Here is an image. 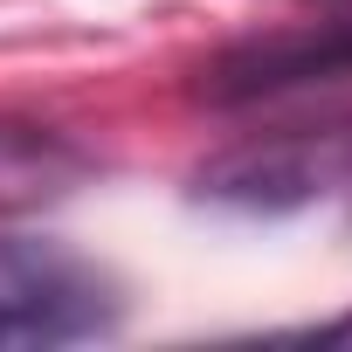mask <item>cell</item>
<instances>
[{
  "label": "cell",
  "instance_id": "cell-1",
  "mask_svg": "<svg viewBox=\"0 0 352 352\" xmlns=\"http://www.w3.org/2000/svg\"><path fill=\"white\" fill-rule=\"evenodd\" d=\"M194 201L228 214H263V221H290L311 208L352 214V118L235 138L194 173Z\"/></svg>",
  "mask_w": 352,
  "mask_h": 352
},
{
  "label": "cell",
  "instance_id": "cell-2",
  "mask_svg": "<svg viewBox=\"0 0 352 352\" xmlns=\"http://www.w3.org/2000/svg\"><path fill=\"white\" fill-rule=\"evenodd\" d=\"M124 318L118 283L63 242L0 235V352L111 338Z\"/></svg>",
  "mask_w": 352,
  "mask_h": 352
},
{
  "label": "cell",
  "instance_id": "cell-3",
  "mask_svg": "<svg viewBox=\"0 0 352 352\" xmlns=\"http://www.w3.org/2000/svg\"><path fill=\"white\" fill-rule=\"evenodd\" d=\"M345 76H352V14L235 42V49H221L201 69L194 90L214 111H249V104H270V97H297V90H318V83H345Z\"/></svg>",
  "mask_w": 352,
  "mask_h": 352
},
{
  "label": "cell",
  "instance_id": "cell-4",
  "mask_svg": "<svg viewBox=\"0 0 352 352\" xmlns=\"http://www.w3.org/2000/svg\"><path fill=\"white\" fill-rule=\"evenodd\" d=\"M318 338H331V345H352V311H345V318H331V324H318Z\"/></svg>",
  "mask_w": 352,
  "mask_h": 352
}]
</instances>
